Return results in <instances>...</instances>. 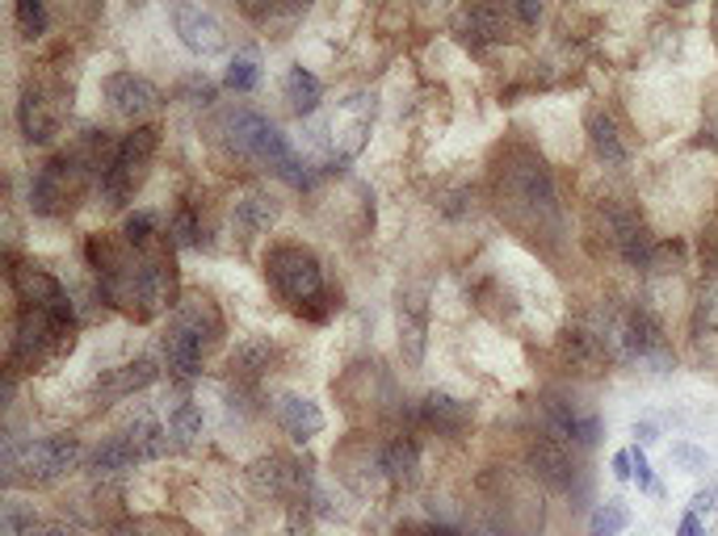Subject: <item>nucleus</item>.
Returning <instances> with one entry per match:
<instances>
[{
    "mask_svg": "<svg viewBox=\"0 0 718 536\" xmlns=\"http://www.w3.org/2000/svg\"><path fill=\"white\" fill-rule=\"evenodd\" d=\"M496 202H500V214L526 239H559L563 235L555 176H550L547 160L529 147L513 143L496 156Z\"/></svg>",
    "mask_w": 718,
    "mask_h": 536,
    "instance_id": "1",
    "label": "nucleus"
},
{
    "mask_svg": "<svg viewBox=\"0 0 718 536\" xmlns=\"http://www.w3.org/2000/svg\"><path fill=\"white\" fill-rule=\"evenodd\" d=\"M265 277H270L277 298L291 302L312 323H328L340 310V293L328 289L316 251L298 248V244H274L265 251Z\"/></svg>",
    "mask_w": 718,
    "mask_h": 536,
    "instance_id": "2",
    "label": "nucleus"
},
{
    "mask_svg": "<svg viewBox=\"0 0 718 536\" xmlns=\"http://www.w3.org/2000/svg\"><path fill=\"white\" fill-rule=\"evenodd\" d=\"M85 457L76 436H43V440H22V436H4V482H30V486H46L67 470H76V461Z\"/></svg>",
    "mask_w": 718,
    "mask_h": 536,
    "instance_id": "3",
    "label": "nucleus"
},
{
    "mask_svg": "<svg viewBox=\"0 0 718 536\" xmlns=\"http://www.w3.org/2000/svg\"><path fill=\"white\" fill-rule=\"evenodd\" d=\"M214 135H219V143L228 147L232 156L240 160H249L256 168H270V172H282V168L295 160V151L286 143V135L277 130L265 114H256V109H228L219 126H214Z\"/></svg>",
    "mask_w": 718,
    "mask_h": 536,
    "instance_id": "4",
    "label": "nucleus"
},
{
    "mask_svg": "<svg viewBox=\"0 0 718 536\" xmlns=\"http://www.w3.org/2000/svg\"><path fill=\"white\" fill-rule=\"evenodd\" d=\"M592 235H601L605 248H610L626 268L647 272L655 239H652V231H647V223H643V214H638L634 206L617 202V197L596 202V210H592Z\"/></svg>",
    "mask_w": 718,
    "mask_h": 536,
    "instance_id": "5",
    "label": "nucleus"
},
{
    "mask_svg": "<svg viewBox=\"0 0 718 536\" xmlns=\"http://www.w3.org/2000/svg\"><path fill=\"white\" fill-rule=\"evenodd\" d=\"M538 419H542V432L571 444V449H596L605 436L601 411L563 390H547L538 398Z\"/></svg>",
    "mask_w": 718,
    "mask_h": 536,
    "instance_id": "6",
    "label": "nucleus"
},
{
    "mask_svg": "<svg viewBox=\"0 0 718 536\" xmlns=\"http://www.w3.org/2000/svg\"><path fill=\"white\" fill-rule=\"evenodd\" d=\"M160 147V126H135L127 139L118 143V156H114V168L102 176V197L106 206H127L135 197V189L144 185L148 176V164Z\"/></svg>",
    "mask_w": 718,
    "mask_h": 536,
    "instance_id": "7",
    "label": "nucleus"
},
{
    "mask_svg": "<svg viewBox=\"0 0 718 536\" xmlns=\"http://www.w3.org/2000/svg\"><path fill=\"white\" fill-rule=\"evenodd\" d=\"M67 88L60 81H25L22 97H18V126H22V139L30 147H46L67 114Z\"/></svg>",
    "mask_w": 718,
    "mask_h": 536,
    "instance_id": "8",
    "label": "nucleus"
},
{
    "mask_svg": "<svg viewBox=\"0 0 718 536\" xmlns=\"http://www.w3.org/2000/svg\"><path fill=\"white\" fill-rule=\"evenodd\" d=\"M85 185H88V176L64 151V156L46 160V164L34 172V181H30V210L43 214V218H60V214L72 210V202L81 197V189Z\"/></svg>",
    "mask_w": 718,
    "mask_h": 536,
    "instance_id": "9",
    "label": "nucleus"
},
{
    "mask_svg": "<svg viewBox=\"0 0 718 536\" xmlns=\"http://www.w3.org/2000/svg\"><path fill=\"white\" fill-rule=\"evenodd\" d=\"M370 122H374V97L370 93H353L349 101H340V109L328 118V164L340 168L349 164L353 156H358L361 147H366V135H370Z\"/></svg>",
    "mask_w": 718,
    "mask_h": 536,
    "instance_id": "10",
    "label": "nucleus"
},
{
    "mask_svg": "<svg viewBox=\"0 0 718 536\" xmlns=\"http://www.w3.org/2000/svg\"><path fill=\"white\" fill-rule=\"evenodd\" d=\"M9 265V286L18 293V302L25 310H46V314H60V319H76V307L67 298V289L39 265H18V256L4 260Z\"/></svg>",
    "mask_w": 718,
    "mask_h": 536,
    "instance_id": "11",
    "label": "nucleus"
},
{
    "mask_svg": "<svg viewBox=\"0 0 718 536\" xmlns=\"http://www.w3.org/2000/svg\"><path fill=\"white\" fill-rule=\"evenodd\" d=\"M526 465H529V474L538 478L542 486H550V491H571V486H576V478H580L576 449H571V444H563V440H555V436H547V432L529 436Z\"/></svg>",
    "mask_w": 718,
    "mask_h": 536,
    "instance_id": "12",
    "label": "nucleus"
},
{
    "mask_svg": "<svg viewBox=\"0 0 718 536\" xmlns=\"http://www.w3.org/2000/svg\"><path fill=\"white\" fill-rule=\"evenodd\" d=\"M249 478L256 482V491H261V495L291 499V507H295V503H307V499H312V491H316V478L307 474L298 461H291V457H277V453L253 461V465H249Z\"/></svg>",
    "mask_w": 718,
    "mask_h": 536,
    "instance_id": "13",
    "label": "nucleus"
},
{
    "mask_svg": "<svg viewBox=\"0 0 718 536\" xmlns=\"http://www.w3.org/2000/svg\"><path fill=\"white\" fill-rule=\"evenodd\" d=\"M169 328L177 335H186L190 344H198L202 352H211L219 344V335H223V314L214 307L207 293H186L177 307H172V319Z\"/></svg>",
    "mask_w": 718,
    "mask_h": 536,
    "instance_id": "14",
    "label": "nucleus"
},
{
    "mask_svg": "<svg viewBox=\"0 0 718 536\" xmlns=\"http://www.w3.org/2000/svg\"><path fill=\"white\" fill-rule=\"evenodd\" d=\"M172 30H177L181 46L202 55V60H211L228 46V34H223L219 18L202 4H172Z\"/></svg>",
    "mask_w": 718,
    "mask_h": 536,
    "instance_id": "15",
    "label": "nucleus"
},
{
    "mask_svg": "<svg viewBox=\"0 0 718 536\" xmlns=\"http://www.w3.org/2000/svg\"><path fill=\"white\" fill-rule=\"evenodd\" d=\"M102 93H106L109 109L118 118H130V122H139V118L160 109V88L148 76H135V72H109Z\"/></svg>",
    "mask_w": 718,
    "mask_h": 536,
    "instance_id": "16",
    "label": "nucleus"
},
{
    "mask_svg": "<svg viewBox=\"0 0 718 536\" xmlns=\"http://www.w3.org/2000/svg\"><path fill=\"white\" fill-rule=\"evenodd\" d=\"M416 419H421L429 432H442L450 440H458V436L471 428V407H466L463 398H454V394L445 390H429L421 398V407H416Z\"/></svg>",
    "mask_w": 718,
    "mask_h": 536,
    "instance_id": "17",
    "label": "nucleus"
},
{
    "mask_svg": "<svg viewBox=\"0 0 718 536\" xmlns=\"http://www.w3.org/2000/svg\"><path fill=\"white\" fill-rule=\"evenodd\" d=\"M424 344H429V302L412 289L400 293V352L412 369L424 361Z\"/></svg>",
    "mask_w": 718,
    "mask_h": 536,
    "instance_id": "18",
    "label": "nucleus"
},
{
    "mask_svg": "<svg viewBox=\"0 0 718 536\" xmlns=\"http://www.w3.org/2000/svg\"><path fill=\"white\" fill-rule=\"evenodd\" d=\"M458 39L471 46V51H479L487 42H500L508 39V13L505 9H496V4H471L458 13Z\"/></svg>",
    "mask_w": 718,
    "mask_h": 536,
    "instance_id": "19",
    "label": "nucleus"
},
{
    "mask_svg": "<svg viewBox=\"0 0 718 536\" xmlns=\"http://www.w3.org/2000/svg\"><path fill=\"white\" fill-rule=\"evenodd\" d=\"M160 377V365L151 361V356H139V361H127V365H118V369H109L106 377H97V386L93 394L97 398H130V394L148 390L151 382Z\"/></svg>",
    "mask_w": 718,
    "mask_h": 536,
    "instance_id": "20",
    "label": "nucleus"
},
{
    "mask_svg": "<svg viewBox=\"0 0 718 536\" xmlns=\"http://www.w3.org/2000/svg\"><path fill=\"white\" fill-rule=\"evenodd\" d=\"M584 130H589V143L596 151V160L605 168H626L631 164V147L622 139V130L613 122V114L605 109H589V118H584Z\"/></svg>",
    "mask_w": 718,
    "mask_h": 536,
    "instance_id": "21",
    "label": "nucleus"
},
{
    "mask_svg": "<svg viewBox=\"0 0 718 536\" xmlns=\"http://www.w3.org/2000/svg\"><path fill=\"white\" fill-rule=\"evenodd\" d=\"M559 349H563V361H568L571 369L605 373V365H610V352H605V344H601V340L592 335L584 319H576V323H571V328L563 331Z\"/></svg>",
    "mask_w": 718,
    "mask_h": 536,
    "instance_id": "22",
    "label": "nucleus"
},
{
    "mask_svg": "<svg viewBox=\"0 0 718 536\" xmlns=\"http://www.w3.org/2000/svg\"><path fill=\"white\" fill-rule=\"evenodd\" d=\"M274 415L277 424H282V432L291 436L295 444H307L312 436L324 432V411H319L312 398H303V394H282Z\"/></svg>",
    "mask_w": 718,
    "mask_h": 536,
    "instance_id": "23",
    "label": "nucleus"
},
{
    "mask_svg": "<svg viewBox=\"0 0 718 536\" xmlns=\"http://www.w3.org/2000/svg\"><path fill=\"white\" fill-rule=\"evenodd\" d=\"M382 478L387 482H395V486H412L416 478H421V444H416V436H391L387 444H382Z\"/></svg>",
    "mask_w": 718,
    "mask_h": 536,
    "instance_id": "24",
    "label": "nucleus"
},
{
    "mask_svg": "<svg viewBox=\"0 0 718 536\" xmlns=\"http://www.w3.org/2000/svg\"><path fill=\"white\" fill-rule=\"evenodd\" d=\"M123 440H127L130 453L139 457V461H156V457H165L177 449L169 436V424H160V419H151V415L130 419L127 428H123Z\"/></svg>",
    "mask_w": 718,
    "mask_h": 536,
    "instance_id": "25",
    "label": "nucleus"
},
{
    "mask_svg": "<svg viewBox=\"0 0 718 536\" xmlns=\"http://www.w3.org/2000/svg\"><path fill=\"white\" fill-rule=\"evenodd\" d=\"M277 214H282V210H277V202L270 193H244L232 210V223L244 239H253V235H265V231L274 227Z\"/></svg>",
    "mask_w": 718,
    "mask_h": 536,
    "instance_id": "26",
    "label": "nucleus"
},
{
    "mask_svg": "<svg viewBox=\"0 0 718 536\" xmlns=\"http://www.w3.org/2000/svg\"><path fill=\"white\" fill-rule=\"evenodd\" d=\"M228 365H232L235 382H256L274 365V349H270V340H240L235 352L228 356Z\"/></svg>",
    "mask_w": 718,
    "mask_h": 536,
    "instance_id": "27",
    "label": "nucleus"
},
{
    "mask_svg": "<svg viewBox=\"0 0 718 536\" xmlns=\"http://www.w3.org/2000/svg\"><path fill=\"white\" fill-rule=\"evenodd\" d=\"M282 93H286L291 109L303 118V114H316L319 97H324V84H319V76H312L307 67H298L295 63V67L286 72V81H282Z\"/></svg>",
    "mask_w": 718,
    "mask_h": 536,
    "instance_id": "28",
    "label": "nucleus"
},
{
    "mask_svg": "<svg viewBox=\"0 0 718 536\" xmlns=\"http://www.w3.org/2000/svg\"><path fill=\"white\" fill-rule=\"evenodd\" d=\"M135 461H139V457L130 453V444L123 440V432H114L88 453V474H123V470H130Z\"/></svg>",
    "mask_w": 718,
    "mask_h": 536,
    "instance_id": "29",
    "label": "nucleus"
},
{
    "mask_svg": "<svg viewBox=\"0 0 718 536\" xmlns=\"http://www.w3.org/2000/svg\"><path fill=\"white\" fill-rule=\"evenodd\" d=\"M169 436L177 449H190L193 440L202 436V407L193 398H177L169 407Z\"/></svg>",
    "mask_w": 718,
    "mask_h": 536,
    "instance_id": "30",
    "label": "nucleus"
},
{
    "mask_svg": "<svg viewBox=\"0 0 718 536\" xmlns=\"http://www.w3.org/2000/svg\"><path fill=\"white\" fill-rule=\"evenodd\" d=\"M626 524H631V507H626V499H617V495L601 499L589 516V536H617Z\"/></svg>",
    "mask_w": 718,
    "mask_h": 536,
    "instance_id": "31",
    "label": "nucleus"
},
{
    "mask_svg": "<svg viewBox=\"0 0 718 536\" xmlns=\"http://www.w3.org/2000/svg\"><path fill=\"white\" fill-rule=\"evenodd\" d=\"M43 524L34 516V507L22 503V499H4L0 507V536H39Z\"/></svg>",
    "mask_w": 718,
    "mask_h": 536,
    "instance_id": "32",
    "label": "nucleus"
},
{
    "mask_svg": "<svg viewBox=\"0 0 718 536\" xmlns=\"http://www.w3.org/2000/svg\"><path fill=\"white\" fill-rule=\"evenodd\" d=\"M123 239H127L135 251H148L160 244V218L151 214V210H135L127 214V223H123Z\"/></svg>",
    "mask_w": 718,
    "mask_h": 536,
    "instance_id": "33",
    "label": "nucleus"
},
{
    "mask_svg": "<svg viewBox=\"0 0 718 536\" xmlns=\"http://www.w3.org/2000/svg\"><path fill=\"white\" fill-rule=\"evenodd\" d=\"M198 235H202V223H198L193 206H181L169 218V244L172 248H198V244H202Z\"/></svg>",
    "mask_w": 718,
    "mask_h": 536,
    "instance_id": "34",
    "label": "nucleus"
},
{
    "mask_svg": "<svg viewBox=\"0 0 718 536\" xmlns=\"http://www.w3.org/2000/svg\"><path fill=\"white\" fill-rule=\"evenodd\" d=\"M256 81H261V72H256V55H235V60L228 63V76H223L228 88H235V93H253Z\"/></svg>",
    "mask_w": 718,
    "mask_h": 536,
    "instance_id": "35",
    "label": "nucleus"
},
{
    "mask_svg": "<svg viewBox=\"0 0 718 536\" xmlns=\"http://www.w3.org/2000/svg\"><path fill=\"white\" fill-rule=\"evenodd\" d=\"M13 18H18V30H22L25 39H39L46 30V4L43 0H22V4L13 9Z\"/></svg>",
    "mask_w": 718,
    "mask_h": 536,
    "instance_id": "36",
    "label": "nucleus"
},
{
    "mask_svg": "<svg viewBox=\"0 0 718 536\" xmlns=\"http://www.w3.org/2000/svg\"><path fill=\"white\" fill-rule=\"evenodd\" d=\"M631 461H634V482H638V491H652V495H655V486H659V482H655L652 461H647V453H643L638 444L631 449Z\"/></svg>",
    "mask_w": 718,
    "mask_h": 536,
    "instance_id": "37",
    "label": "nucleus"
},
{
    "mask_svg": "<svg viewBox=\"0 0 718 536\" xmlns=\"http://www.w3.org/2000/svg\"><path fill=\"white\" fill-rule=\"evenodd\" d=\"M312 507L307 503H295L291 512H286V528H282V536H312V516H307Z\"/></svg>",
    "mask_w": 718,
    "mask_h": 536,
    "instance_id": "38",
    "label": "nucleus"
},
{
    "mask_svg": "<svg viewBox=\"0 0 718 536\" xmlns=\"http://www.w3.org/2000/svg\"><path fill=\"white\" fill-rule=\"evenodd\" d=\"M673 457L685 465V470H689V474H701V470L710 465V461H706V453H701V449H694V444H673Z\"/></svg>",
    "mask_w": 718,
    "mask_h": 536,
    "instance_id": "39",
    "label": "nucleus"
},
{
    "mask_svg": "<svg viewBox=\"0 0 718 536\" xmlns=\"http://www.w3.org/2000/svg\"><path fill=\"white\" fill-rule=\"evenodd\" d=\"M689 512H697V516H710V512H718V491H715V486L697 491L694 503H689Z\"/></svg>",
    "mask_w": 718,
    "mask_h": 536,
    "instance_id": "40",
    "label": "nucleus"
},
{
    "mask_svg": "<svg viewBox=\"0 0 718 536\" xmlns=\"http://www.w3.org/2000/svg\"><path fill=\"white\" fill-rule=\"evenodd\" d=\"M610 470H613V478H617V482H631V478H634V461H631V449H622V453H613Z\"/></svg>",
    "mask_w": 718,
    "mask_h": 536,
    "instance_id": "41",
    "label": "nucleus"
},
{
    "mask_svg": "<svg viewBox=\"0 0 718 536\" xmlns=\"http://www.w3.org/2000/svg\"><path fill=\"white\" fill-rule=\"evenodd\" d=\"M676 536H706V528H701V516H697V512H685V516H680V524H676Z\"/></svg>",
    "mask_w": 718,
    "mask_h": 536,
    "instance_id": "42",
    "label": "nucleus"
},
{
    "mask_svg": "<svg viewBox=\"0 0 718 536\" xmlns=\"http://www.w3.org/2000/svg\"><path fill=\"white\" fill-rule=\"evenodd\" d=\"M400 536H458V528H450V524H424V528H403Z\"/></svg>",
    "mask_w": 718,
    "mask_h": 536,
    "instance_id": "43",
    "label": "nucleus"
},
{
    "mask_svg": "<svg viewBox=\"0 0 718 536\" xmlns=\"http://www.w3.org/2000/svg\"><path fill=\"white\" fill-rule=\"evenodd\" d=\"M508 13L517 21H526V25H534V21H542V4H513Z\"/></svg>",
    "mask_w": 718,
    "mask_h": 536,
    "instance_id": "44",
    "label": "nucleus"
},
{
    "mask_svg": "<svg viewBox=\"0 0 718 536\" xmlns=\"http://www.w3.org/2000/svg\"><path fill=\"white\" fill-rule=\"evenodd\" d=\"M655 440H659V428H655V424H634V444H638V449H647Z\"/></svg>",
    "mask_w": 718,
    "mask_h": 536,
    "instance_id": "45",
    "label": "nucleus"
},
{
    "mask_svg": "<svg viewBox=\"0 0 718 536\" xmlns=\"http://www.w3.org/2000/svg\"><path fill=\"white\" fill-rule=\"evenodd\" d=\"M39 536H76V528H67V524H43Z\"/></svg>",
    "mask_w": 718,
    "mask_h": 536,
    "instance_id": "46",
    "label": "nucleus"
},
{
    "mask_svg": "<svg viewBox=\"0 0 718 536\" xmlns=\"http://www.w3.org/2000/svg\"><path fill=\"white\" fill-rule=\"evenodd\" d=\"M706 536H710V533H706Z\"/></svg>",
    "mask_w": 718,
    "mask_h": 536,
    "instance_id": "47",
    "label": "nucleus"
}]
</instances>
